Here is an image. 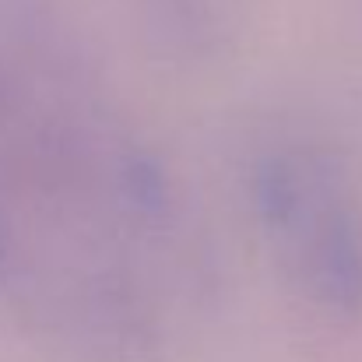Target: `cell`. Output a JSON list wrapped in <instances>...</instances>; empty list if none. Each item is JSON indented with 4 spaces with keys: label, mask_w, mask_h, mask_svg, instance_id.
<instances>
[{
    "label": "cell",
    "mask_w": 362,
    "mask_h": 362,
    "mask_svg": "<svg viewBox=\"0 0 362 362\" xmlns=\"http://www.w3.org/2000/svg\"><path fill=\"white\" fill-rule=\"evenodd\" d=\"M250 204L285 278L320 310L362 313V194L324 144H264L250 165Z\"/></svg>",
    "instance_id": "1"
}]
</instances>
